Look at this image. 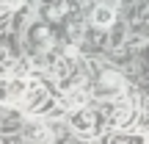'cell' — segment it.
<instances>
[{
	"mask_svg": "<svg viewBox=\"0 0 149 144\" xmlns=\"http://www.w3.org/2000/svg\"><path fill=\"white\" fill-rule=\"evenodd\" d=\"M72 125L80 133H102L111 125V105H83L72 114Z\"/></svg>",
	"mask_w": 149,
	"mask_h": 144,
	"instance_id": "obj_1",
	"label": "cell"
},
{
	"mask_svg": "<svg viewBox=\"0 0 149 144\" xmlns=\"http://www.w3.org/2000/svg\"><path fill=\"white\" fill-rule=\"evenodd\" d=\"M31 80L28 78H0V103H17L28 94Z\"/></svg>",
	"mask_w": 149,
	"mask_h": 144,
	"instance_id": "obj_2",
	"label": "cell"
},
{
	"mask_svg": "<svg viewBox=\"0 0 149 144\" xmlns=\"http://www.w3.org/2000/svg\"><path fill=\"white\" fill-rule=\"evenodd\" d=\"M28 44L36 50H47L50 44H53V33H50V28L44 25V22H33L31 28H28Z\"/></svg>",
	"mask_w": 149,
	"mask_h": 144,
	"instance_id": "obj_3",
	"label": "cell"
},
{
	"mask_svg": "<svg viewBox=\"0 0 149 144\" xmlns=\"http://www.w3.org/2000/svg\"><path fill=\"white\" fill-rule=\"evenodd\" d=\"M44 103H47V91H44L42 86L31 83V89H28V94H25V108L28 111H42Z\"/></svg>",
	"mask_w": 149,
	"mask_h": 144,
	"instance_id": "obj_4",
	"label": "cell"
},
{
	"mask_svg": "<svg viewBox=\"0 0 149 144\" xmlns=\"http://www.w3.org/2000/svg\"><path fill=\"white\" fill-rule=\"evenodd\" d=\"M102 144H146L144 133H108Z\"/></svg>",
	"mask_w": 149,
	"mask_h": 144,
	"instance_id": "obj_5",
	"label": "cell"
},
{
	"mask_svg": "<svg viewBox=\"0 0 149 144\" xmlns=\"http://www.w3.org/2000/svg\"><path fill=\"white\" fill-rule=\"evenodd\" d=\"M113 20H116V14H113V8H108V6H97V8L91 11V22H94L97 28H111Z\"/></svg>",
	"mask_w": 149,
	"mask_h": 144,
	"instance_id": "obj_6",
	"label": "cell"
},
{
	"mask_svg": "<svg viewBox=\"0 0 149 144\" xmlns=\"http://www.w3.org/2000/svg\"><path fill=\"white\" fill-rule=\"evenodd\" d=\"M127 119H130L127 103H111V125H124Z\"/></svg>",
	"mask_w": 149,
	"mask_h": 144,
	"instance_id": "obj_7",
	"label": "cell"
},
{
	"mask_svg": "<svg viewBox=\"0 0 149 144\" xmlns=\"http://www.w3.org/2000/svg\"><path fill=\"white\" fill-rule=\"evenodd\" d=\"M66 8H69L66 3H53V6H47V17L50 20H61L66 14Z\"/></svg>",
	"mask_w": 149,
	"mask_h": 144,
	"instance_id": "obj_8",
	"label": "cell"
},
{
	"mask_svg": "<svg viewBox=\"0 0 149 144\" xmlns=\"http://www.w3.org/2000/svg\"><path fill=\"white\" fill-rule=\"evenodd\" d=\"M11 3H14V0H0V6H11Z\"/></svg>",
	"mask_w": 149,
	"mask_h": 144,
	"instance_id": "obj_9",
	"label": "cell"
},
{
	"mask_svg": "<svg viewBox=\"0 0 149 144\" xmlns=\"http://www.w3.org/2000/svg\"><path fill=\"white\" fill-rule=\"evenodd\" d=\"M146 58H149V50H146Z\"/></svg>",
	"mask_w": 149,
	"mask_h": 144,
	"instance_id": "obj_10",
	"label": "cell"
}]
</instances>
